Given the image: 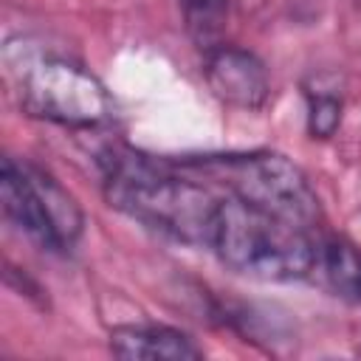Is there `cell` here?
Here are the masks:
<instances>
[{
	"label": "cell",
	"mask_w": 361,
	"mask_h": 361,
	"mask_svg": "<svg viewBox=\"0 0 361 361\" xmlns=\"http://www.w3.org/2000/svg\"><path fill=\"white\" fill-rule=\"evenodd\" d=\"M99 164L113 209L178 243L212 248L220 197L203 183L127 147H107Z\"/></svg>",
	"instance_id": "6da1fadb"
},
{
	"label": "cell",
	"mask_w": 361,
	"mask_h": 361,
	"mask_svg": "<svg viewBox=\"0 0 361 361\" xmlns=\"http://www.w3.org/2000/svg\"><path fill=\"white\" fill-rule=\"evenodd\" d=\"M212 248L234 274L265 282L302 279L313 274L316 259V240L307 228L234 195L220 200Z\"/></svg>",
	"instance_id": "7a4b0ae2"
},
{
	"label": "cell",
	"mask_w": 361,
	"mask_h": 361,
	"mask_svg": "<svg viewBox=\"0 0 361 361\" xmlns=\"http://www.w3.org/2000/svg\"><path fill=\"white\" fill-rule=\"evenodd\" d=\"M3 62L14 76L20 107L28 116L73 130L104 127L118 116L104 82L76 59L23 48L20 56L3 51Z\"/></svg>",
	"instance_id": "3957f363"
},
{
	"label": "cell",
	"mask_w": 361,
	"mask_h": 361,
	"mask_svg": "<svg viewBox=\"0 0 361 361\" xmlns=\"http://www.w3.org/2000/svg\"><path fill=\"white\" fill-rule=\"evenodd\" d=\"M178 169L223 183L234 197L259 206L276 217H285L302 228H313L322 220V203L307 175L279 152H228L200 155L178 161Z\"/></svg>",
	"instance_id": "277c9868"
},
{
	"label": "cell",
	"mask_w": 361,
	"mask_h": 361,
	"mask_svg": "<svg viewBox=\"0 0 361 361\" xmlns=\"http://www.w3.org/2000/svg\"><path fill=\"white\" fill-rule=\"evenodd\" d=\"M203 76L217 102L237 110H262L271 96V82L262 59L237 45H217L206 51Z\"/></svg>",
	"instance_id": "5b68a950"
},
{
	"label": "cell",
	"mask_w": 361,
	"mask_h": 361,
	"mask_svg": "<svg viewBox=\"0 0 361 361\" xmlns=\"http://www.w3.org/2000/svg\"><path fill=\"white\" fill-rule=\"evenodd\" d=\"M0 206L8 223H14L28 240H34L45 251H62L59 240L54 234V226L42 209L39 192L25 169V161H17L11 155L0 164Z\"/></svg>",
	"instance_id": "8992f818"
},
{
	"label": "cell",
	"mask_w": 361,
	"mask_h": 361,
	"mask_svg": "<svg viewBox=\"0 0 361 361\" xmlns=\"http://www.w3.org/2000/svg\"><path fill=\"white\" fill-rule=\"evenodd\" d=\"M107 347L124 361H197L203 350L192 336L164 324H118L107 336Z\"/></svg>",
	"instance_id": "52a82bcc"
},
{
	"label": "cell",
	"mask_w": 361,
	"mask_h": 361,
	"mask_svg": "<svg viewBox=\"0 0 361 361\" xmlns=\"http://www.w3.org/2000/svg\"><path fill=\"white\" fill-rule=\"evenodd\" d=\"M313 271L322 276L330 293L347 302H361V251L353 243L341 237L319 240Z\"/></svg>",
	"instance_id": "ba28073f"
},
{
	"label": "cell",
	"mask_w": 361,
	"mask_h": 361,
	"mask_svg": "<svg viewBox=\"0 0 361 361\" xmlns=\"http://www.w3.org/2000/svg\"><path fill=\"white\" fill-rule=\"evenodd\" d=\"M25 169H28L34 186H37V192H39L42 209H45L51 226H54V234H56V240H59V248H62V251L73 248L76 240H79L82 231H85V214H82L76 197H73L51 172H45L42 166L25 161Z\"/></svg>",
	"instance_id": "9c48e42d"
},
{
	"label": "cell",
	"mask_w": 361,
	"mask_h": 361,
	"mask_svg": "<svg viewBox=\"0 0 361 361\" xmlns=\"http://www.w3.org/2000/svg\"><path fill=\"white\" fill-rule=\"evenodd\" d=\"M307 99V133L310 138H330L341 127L344 116V93L338 76L333 73H313L302 85Z\"/></svg>",
	"instance_id": "30bf717a"
},
{
	"label": "cell",
	"mask_w": 361,
	"mask_h": 361,
	"mask_svg": "<svg viewBox=\"0 0 361 361\" xmlns=\"http://www.w3.org/2000/svg\"><path fill=\"white\" fill-rule=\"evenodd\" d=\"M183 23L192 42L203 51H212L220 42L228 23V0H180Z\"/></svg>",
	"instance_id": "8fae6325"
}]
</instances>
